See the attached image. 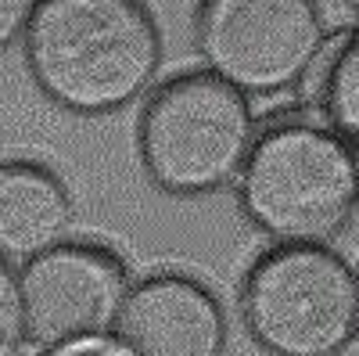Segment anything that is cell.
<instances>
[{
    "label": "cell",
    "mask_w": 359,
    "mask_h": 356,
    "mask_svg": "<svg viewBox=\"0 0 359 356\" xmlns=\"http://www.w3.org/2000/svg\"><path fill=\"white\" fill-rule=\"evenodd\" d=\"M255 115L245 94L208 72L158 83L137 119V155L158 191L205 198L237 184L255 144Z\"/></svg>",
    "instance_id": "3"
},
{
    "label": "cell",
    "mask_w": 359,
    "mask_h": 356,
    "mask_svg": "<svg viewBox=\"0 0 359 356\" xmlns=\"http://www.w3.org/2000/svg\"><path fill=\"white\" fill-rule=\"evenodd\" d=\"M331 356H359V331H355V335H348V338L331 352Z\"/></svg>",
    "instance_id": "13"
},
{
    "label": "cell",
    "mask_w": 359,
    "mask_h": 356,
    "mask_svg": "<svg viewBox=\"0 0 359 356\" xmlns=\"http://www.w3.org/2000/svg\"><path fill=\"white\" fill-rule=\"evenodd\" d=\"M241 313L273 356H331L359 331V274L331 245H273L245 277Z\"/></svg>",
    "instance_id": "4"
},
{
    "label": "cell",
    "mask_w": 359,
    "mask_h": 356,
    "mask_svg": "<svg viewBox=\"0 0 359 356\" xmlns=\"http://www.w3.org/2000/svg\"><path fill=\"white\" fill-rule=\"evenodd\" d=\"M237 202L277 245H331L359 209V155L313 115H277L255 130Z\"/></svg>",
    "instance_id": "2"
},
{
    "label": "cell",
    "mask_w": 359,
    "mask_h": 356,
    "mask_svg": "<svg viewBox=\"0 0 359 356\" xmlns=\"http://www.w3.org/2000/svg\"><path fill=\"white\" fill-rule=\"evenodd\" d=\"M111 335L130 356H223L226 320L201 281L158 274L130 284Z\"/></svg>",
    "instance_id": "7"
},
{
    "label": "cell",
    "mask_w": 359,
    "mask_h": 356,
    "mask_svg": "<svg viewBox=\"0 0 359 356\" xmlns=\"http://www.w3.org/2000/svg\"><path fill=\"white\" fill-rule=\"evenodd\" d=\"M33 8H36V0H0V51L25 37Z\"/></svg>",
    "instance_id": "11"
},
{
    "label": "cell",
    "mask_w": 359,
    "mask_h": 356,
    "mask_svg": "<svg viewBox=\"0 0 359 356\" xmlns=\"http://www.w3.org/2000/svg\"><path fill=\"white\" fill-rule=\"evenodd\" d=\"M0 356H43L25 338L22 299H18V274L8 259H0Z\"/></svg>",
    "instance_id": "10"
},
{
    "label": "cell",
    "mask_w": 359,
    "mask_h": 356,
    "mask_svg": "<svg viewBox=\"0 0 359 356\" xmlns=\"http://www.w3.org/2000/svg\"><path fill=\"white\" fill-rule=\"evenodd\" d=\"M126 295L130 270L104 245L62 242L18 270L25 338L43 356L72 342L108 338Z\"/></svg>",
    "instance_id": "6"
},
{
    "label": "cell",
    "mask_w": 359,
    "mask_h": 356,
    "mask_svg": "<svg viewBox=\"0 0 359 356\" xmlns=\"http://www.w3.org/2000/svg\"><path fill=\"white\" fill-rule=\"evenodd\" d=\"M294 91L316 123L334 130L359 155V25L323 37Z\"/></svg>",
    "instance_id": "9"
},
{
    "label": "cell",
    "mask_w": 359,
    "mask_h": 356,
    "mask_svg": "<svg viewBox=\"0 0 359 356\" xmlns=\"http://www.w3.org/2000/svg\"><path fill=\"white\" fill-rule=\"evenodd\" d=\"M72 195L40 162H0V259L29 263L69 237Z\"/></svg>",
    "instance_id": "8"
},
{
    "label": "cell",
    "mask_w": 359,
    "mask_h": 356,
    "mask_svg": "<svg viewBox=\"0 0 359 356\" xmlns=\"http://www.w3.org/2000/svg\"><path fill=\"white\" fill-rule=\"evenodd\" d=\"M22 44L36 91L83 119L137 105L162 69V29L144 0H36Z\"/></svg>",
    "instance_id": "1"
},
{
    "label": "cell",
    "mask_w": 359,
    "mask_h": 356,
    "mask_svg": "<svg viewBox=\"0 0 359 356\" xmlns=\"http://www.w3.org/2000/svg\"><path fill=\"white\" fill-rule=\"evenodd\" d=\"M47 356H130V352L108 335V338H86V342L62 345V349H54V352H47Z\"/></svg>",
    "instance_id": "12"
},
{
    "label": "cell",
    "mask_w": 359,
    "mask_h": 356,
    "mask_svg": "<svg viewBox=\"0 0 359 356\" xmlns=\"http://www.w3.org/2000/svg\"><path fill=\"white\" fill-rule=\"evenodd\" d=\"M323 37L316 0H198L194 15L205 72L245 98L294 91Z\"/></svg>",
    "instance_id": "5"
},
{
    "label": "cell",
    "mask_w": 359,
    "mask_h": 356,
    "mask_svg": "<svg viewBox=\"0 0 359 356\" xmlns=\"http://www.w3.org/2000/svg\"><path fill=\"white\" fill-rule=\"evenodd\" d=\"M355 274H359V270H355Z\"/></svg>",
    "instance_id": "14"
}]
</instances>
